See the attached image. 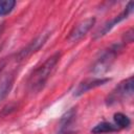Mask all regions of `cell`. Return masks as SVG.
Wrapping results in <instances>:
<instances>
[{
    "instance_id": "16",
    "label": "cell",
    "mask_w": 134,
    "mask_h": 134,
    "mask_svg": "<svg viewBox=\"0 0 134 134\" xmlns=\"http://www.w3.org/2000/svg\"><path fill=\"white\" fill-rule=\"evenodd\" d=\"M0 50H1V46H0Z\"/></svg>"
},
{
    "instance_id": "3",
    "label": "cell",
    "mask_w": 134,
    "mask_h": 134,
    "mask_svg": "<svg viewBox=\"0 0 134 134\" xmlns=\"http://www.w3.org/2000/svg\"><path fill=\"white\" fill-rule=\"evenodd\" d=\"M133 76H130L122 82H120L108 95L106 103L107 105H113L119 102H122L124 99H127L133 95L134 89H133Z\"/></svg>"
},
{
    "instance_id": "4",
    "label": "cell",
    "mask_w": 134,
    "mask_h": 134,
    "mask_svg": "<svg viewBox=\"0 0 134 134\" xmlns=\"http://www.w3.org/2000/svg\"><path fill=\"white\" fill-rule=\"evenodd\" d=\"M50 35H51L50 32H44V34H41L40 36H38L36 39H34L28 45H26V47H24L22 50H20L16 54V61L26 60L32 53L37 52L46 43V41L48 40V38H49Z\"/></svg>"
},
{
    "instance_id": "13",
    "label": "cell",
    "mask_w": 134,
    "mask_h": 134,
    "mask_svg": "<svg viewBox=\"0 0 134 134\" xmlns=\"http://www.w3.org/2000/svg\"><path fill=\"white\" fill-rule=\"evenodd\" d=\"M124 38H125V40H124L125 43H131V42H133V29L130 28L128 31H126Z\"/></svg>"
},
{
    "instance_id": "1",
    "label": "cell",
    "mask_w": 134,
    "mask_h": 134,
    "mask_svg": "<svg viewBox=\"0 0 134 134\" xmlns=\"http://www.w3.org/2000/svg\"><path fill=\"white\" fill-rule=\"evenodd\" d=\"M61 58V52L57 51L52 55H50L46 61L37 67L28 77L27 87L31 92H39L45 86L52 71L54 70L57 64L59 63Z\"/></svg>"
},
{
    "instance_id": "14",
    "label": "cell",
    "mask_w": 134,
    "mask_h": 134,
    "mask_svg": "<svg viewBox=\"0 0 134 134\" xmlns=\"http://www.w3.org/2000/svg\"><path fill=\"white\" fill-rule=\"evenodd\" d=\"M6 62H7V59H2V60L0 61V73H1V72L3 71V69L5 68Z\"/></svg>"
},
{
    "instance_id": "11",
    "label": "cell",
    "mask_w": 134,
    "mask_h": 134,
    "mask_svg": "<svg viewBox=\"0 0 134 134\" xmlns=\"http://www.w3.org/2000/svg\"><path fill=\"white\" fill-rule=\"evenodd\" d=\"M113 118H114V121H115V126L118 129H125V128H128L131 125L130 118L126 114H124L121 112L115 113L114 116H113Z\"/></svg>"
},
{
    "instance_id": "5",
    "label": "cell",
    "mask_w": 134,
    "mask_h": 134,
    "mask_svg": "<svg viewBox=\"0 0 134 134\" xmlns=\"http://www.w3.org/2000/svg\"><path fill=\"white\" fill-rule=\"evenodd\" d=\"M133 8H134V2L133 1H130L128 4H127V6L125 7V10L121 13V14H119L118 16H116V17H114L111 21H109V22H107V23H105L104 25H103V27L95 34V39H97V38H100V37H103V36H105L108 31H110L116 24H118L119 22H121L122 20H125V19H127L128 17H129V15H131L132 14V12H133Z\"/></svg>"
},
{
    "instance_id": "7",
    "label": "cell",
    "mask_w": 134,
    "mask_h": 134,
    "mask_svg": "<svg viewBox=\"0 0 134 134\" xmlns=\"http://www.w3.org/2000/svg\"><path fill=\"white\" fill-rule=\"evenodd\" d=\"M111 79H109V77H89V79H86L77 85V87L75 88V90L73 92V95L80 96V95L88 92L91 89H94L96 87L105 85Z\"/></svg>"
},
{
    "instance_id": "15",
    "label": "cell",
    "mask_w": 134,
    "mask_h": 134,
    "mask_svg": "<svg viewBox=\"0 0 134 134\" xmlns=\"http://www.w3.org/2000/svg\"><path fill=\"white\" fill-rule=\"evenodd\" d=\"M3 29H4V23H0V35L3 31Z\"/></svg>"
},
{
    "instance_id": "8",
    "label": "cell",
    "mask_w": 134,
    "mask_h": 134,
    "mask_svg": "<svg viewBox=\"0 0 134 134\" xmlns=\"http://www.w3.org/2000/svg\"><path fill=\"white\" fill-rule=\"evenodd\" d=\"M15 77H16V71L10 70L8 73L4 74L0 80V102L3 100V98L10 91L15 82Z\"/></svg>"
},
{
    "instance_id": "2",
    "label": "cell",
    "mask_w": 134,
    "mask_h": 134,
    "mask_svg": "<svg viewBox=\"0 0 134 134\" xmlns=\"http://www.w3.org/2000/svg\"><path fill=\"white\" fill-rule=\"evenodd\" d=\"M122 49V44H113L111 47H109L107 50H105L102 55L94 62V64L91 67V72L94 74H102L106 72L110 66L113 64L117 55Z\"/></svg>"
},
{
    "instance_id": "9",
    "label": "cell",
    "mask_w": 134,
    "mask_h": 134,
    "mask_svg": "<svg viewBox=\"0 0 134 134\" xmlns=\"http://www.w3.org/2000/svg\"><path fill=\"white\" fill-rule=\"evenodd\" d=\"M74 117H75V111L74 109H71L69 110L65 115L62 116L61 120H60V134H63V133H66V131H68V128L70 127V125L73 122L74 120Z\"/></svg>"
},
{
    "instance_id": "12",
    "label": "cell",
    "mask_w": 134,
    "mask_h": 134,
    "mask_svg": "<svg viewBox=\"0 0 134 134\" xmlns=\"http://www.w3.org/2000/svg\"><path fill=\"white\" fill-rule=\"evenodd\" d=\"M15 0H0V17L8 15L15 7Z\"/></svg>"
},
{
    "instance_id": "10",
    "label": "cell",
    "mask_w": 134,
    "mask_h": 134,
    "mask_svg": "<svg viewBox=\"0 0 134 134\" xmlns=\"http://www.w3.org/2000/svg\"><path fill=\"white\" fill-rule=\"evenodd\" d=\"M119 129L113 125V124H110V122H107V121H103V122H99L97 124L92 130L91 132L93 134H104V133H111V132H115V131H118Z\"/></svg>"
},
{
    "instance_id": "6",
    "label": "cell",
    "mask_w": 134,
    "mask_h": 134,
    "mask_svg": "<svg viewBox=\"0 0 134 134\" xmlns=\"http://www.w3.org/2000/svg\"><path fill=\"white\" fill-rule=\"evenodd\" d=\"M94 23H95V18H93V17L87 18V19L81 21L80 23H77L72 28V30L70 31L67 40L69 42H77V41H80L92 28V26L94 25Z\"/></svg>"
}]
</instances>
